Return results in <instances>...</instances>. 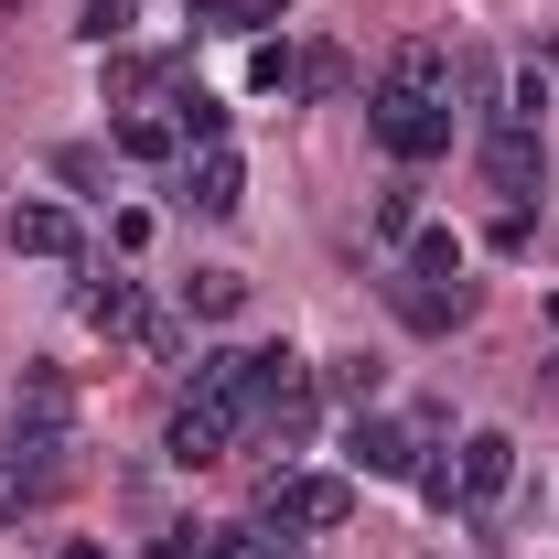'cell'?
<instances>
[{
    "label": "cell",
    "instance_id": "1",
    "mask_svg": "<svg viewBox=\"0 0 559 559\" xmlns=\"http://www.w3.org/2000/svg\"><path fill=\"white\" fill-rule=\"evenodd\" d=\"M0 463H11L33 495H66V474H75V377H66V366H22Z\"/></svg>",
    "mask_w": 559,
    "mask_h": 559
},
{
    "label": "cell",
    "instance_id": "2",
    "mask_svg": "<svg viewBox=\"0 0 559 559\" xmlns=\"http://www.w3.org/2000/svg\"><path fill=\"white\" fill-rule=\"evenodd\" d=\"M270 399V345H205L194 355V409H215L226 430H248Z\"/></svg>",
    "mask_w": 559,
    "mask_h": 559
},
{
    "label": "cell",
    "instance_id": "3",
    "mask_svg": "<svg viewBox=\"0 0 559 559\" xmlns=\"http://www.w3.org/2000/svg\"><path fill=\"white\" fill-rule=\"evenodd\" d=\"M355 516V474H270L259 495V527H290V538H334Z\"/></svg>",
    "mask_w": 559,
    "mask_h": 559
},
{
    "label": "cell",
    "instance_id": "4",
    "mask_svg": "<svg viewBox=\"0 0 559 559\" xmlns=\"http://www.w3.org/2000/svg\"><path fill=\"white\" fill-rule=\"evenodd\" d=\"M474 162H485V183L506 205H538V194H549V140H538V119H485Z\"/></svg>",
    "mask_w": 559,
    "mask_h": 559
},
{
    "label": "cell",
    "instance_id": "5",
    "mask_svg": "<svg viewBox=\"0 0 559 559\" xmlns=\"http://www.w3.org/2000/svg\"><path fill=\"white\" fill-rule=\"evenodd\" d=\"M366 130H377L388 162H441V151H452V97H399V86H377Z\"/></svg>",
    "mask_w": 559,
    "mask_h": 559
},
{
    "label": "cell",
    "instance_id": "6",
    "mask_svg": "<svg viewBox=\"0 0 559 559\" xmlns=\"http://www.w3.org/2000/svg\"><path fill=\"white\" fill-rule=\"evenodd\" d=\"M345 474H366V485H399V474H419V441L399 430V419L355 409V419H345Z\"/></svg>",
    "mask_w": 559,
    "mask_h": 559
},
{
    "label": "cell",
    "instance_id": "7",
    "mask_svg": "<svg viewBox=\"0 0 559 559\" xmlns=\"http://www.w3.org/2000/svg\"><path fill=\"white\" fill-rule=\"evenodd\" d=\"M506 485H516V441H506V430H463V452H452V495H463V516H485Z\"/></svg>",
    "mask_w": 559,
    "mask_h": 559
},
{
    "label": "cell",
    "instance_id": "8",
    "mask_svg": "<svg viewBox=\"0 0 559 559\" xmlns=\"http://www.w3.org/2000/svg\"><path fill=\"white\" fill-rule=\"evenodd\" d=\"M388 312H399V323H409V334H452V323H463V312H474V280H388Z\"/></svg>",
    "mask_w": 559,
    "mask_h": 559
},
{
    "label": "cell",
    "instance_id": "9",
    "mask_svg": "<svg viewBox=\"0 0 559 559\" xmlns=\"http://www.w3.org/2000/svg\"><path fill=\"white\" fill-rule=\"evenodd\" d=\"M248 430H259V441H280V452H301V441L323 430V388H312V377H290V388H270Z\"/></svg>",
    "mask_w": 559,
    "mask_h": 559
},
{
    "label": "cell",
    "instance_id": "10",
    "mask_svg": "<svg viewBox=\"0 0 559 559\" xmlns=\"http://www.w3.org/2000/svg\"><path fill=\"white\" fill-rule=\"evenodd\" d=\"M183 205H194V215H237V205H248V162H237L226 140H215V151H194V173H183Z\"/></svg>",
    "mask_w": 559,
    "mask_h": 559
},
{
    "label": "cell",
    "instance_id": "11",
    "mask_svg": "<svg viewBox=\"0 0 559 559\" xmlns=\"http://www.w3.org/2000/svg\"><path fill=\"white\" fill-rule=\"evenodd\" d=\"M75 312H86L97 334H140V323H151L140 280H119V270H97V280H86V290H75Z\"/></svg>",
    "mask_w": 559,
    "mask_h": 559
},
{
    "label": "cell",
    "instance_id": "12",
    "mask_svg": "<svg viewBox=\"0 0 559 559\" xmlns=\"http://www.w3.org/2000/svg\"><path fill=\"white\" fill-rule=\"evenodd\" d=\"M226 441H237V430H226L215 409H194V399H183V409H173V430H162V452H173L183 474H205V463H226Z\"/></svg>",
    "mask_w": 559,
    "mask_h": 559
},
{
    "label": "cell",
    "instance_id": "13",
    "mask_svg": "<svg viewBox=\"0 0 559 559\" xmlns=\"http://www.w3.org/2000/svg\"><path fill=\"white\" fill-rule=\"evenodd\" d=\"M11 248H22V259H75L86 237H75L66 205H11Z\"/></svg>",
    "mask_w": 559,
    "mask_h": 559
},
{
    "label": "cell",
    "instance_id": "14",
    "mask_svg": "<svg viewBox=\"0 0 559 559\" xmlns=\"http://www.w3.org/2000/svg\"><path fill=\"white\" fill-rule=\"evenodd\" d=\"M388 86H399V97H452V44H430V33L399 44V55H388Z\"/></svg>",
    "mask_w": 559,
    "mask_h": 559
},
{
    "label": "cell",
    "instance_id": "15",
    "mask_svg": "<svg viewBox=\"0 0 559 559\" xmlns=\"http://www.w3.org/2000/svg\"><path fill=\"white\" fill-rule=\"evenodd\" d=\"M183 312H194V323H237V312H248V280L237 270H194L183 280Z\"/></svg>",
    "mask_w": 559,
    "mask_h": 559
},
{
    "label": "cell",
    "instance_id": "16",
    "mask_svg": "<svg viewBox=\"0 0 559 559\" xmlns=\"http://www.w3.org/2000/svg\"><path fill=\"white\" fill-rule=\"evenodd\" d=\"M205 33H270V22H290V0H183Z\"/></svg>",
    "mask_w": 559,
    "mask_h": 559
},
{
    "label": "cell",
    "instance_id": "17",
    "mask_svg": "<svg viewBox=\"0 0 559 559\" xmlns=\"http://www.w3.org/2000/svg\"><path fill=\"white\" fill-rule=\"evenodd\" d=\"M173 130L194 140V151H215V140H226V97H205V86H173Z\"/></svg>",
    "mask_w": 559,
    "mask_h": 559
},
{
    "label": "cell",
    "instance_id": "18",
    "mask_svg": "<svg viewBox=\"0 0 559 559\" xmlns=\"http://www.w3.org/2000/svg\"><path fill=\"white\" fill-rule=\"evenodd\" d=\"M409 280H463V237L452 226H409Z\"/></svg>",
    "mask_w": 559,
    "mask_h": 559
},
{
    "label": "cell",
    "instance_id": "19",
    "mask_svg": "<svg viewBox=\"0 0 559 559\" xmlns=\"http://www.w3.org/2000/svg\"><path fill=\"white\" fill-rule=\"evenodd\" d=\"M108 140H119V162H173V140H183V130H173V119H151V108H130Z\"/></svg>",
    "mask_w": 559,
    "mask_h": 559
},
{
    "label": "cell",
    "instance_id": "20",
    "mask_svg": "<svg viewBox=\"0 0 559 559\" xmlns=\"http://www.w3.org/2000/svg\"><path fill=\"white\" fill-rule=\"evenodd\" d=\"M377 377H388L377 355H334V366H323L312 388H323V399H345V409H366V399H377Z\"/></svg>",
    "mask_w": 559,
    "mask_h": 559
},
{
    "label": "cell",
    "instance_id": "21",
    "mask_svg": "<svg viewBox=\"0 0 559 559\" xmlns=\"http://www.w3.org/2000/svg\"><path fill=\"white\" fill-rule=\"evenodd\" d=\"M345 86H355L345 44H312V55H301V86H290V97H345Z\"/></svg>",
    "mask_w": 559,
    "mask_h": 559
},
{
    "label": "cell",
    "instance_id": "22",
    "mask_svg": "<svg viewBox=\"0 0 559 559\" xmlns=\"http://www.w3.org/2000/svg\"><path fill=\"white\" fill-rule=\"evenodd\" d=\"M130 22H140V0H86V11H75V33H86L97 55H108V44H130Z\"/></svg>",
    "mask_w": 559,
    "mask_h": 559
},
{
    "label": "cell",
    "instance_id": "23",
    "mask_svg": "<svg viewBox=\"0 0 559 559\" xmlns=\"http://www.w3.org/2000/svg\"><path fill=\"white\" fill-rule=\"evenodd\" d=\"M248 86H259V97H290V86H301V55H290V44H259V55H248Z\"/></svg>",
    "mask_w": 559,
    "mask_h": 559
},
{
    "label": "cell",
    "instance_id": "24",
    "mask_svg": "<svg viewBox=\"0 0 559 559\" xmlns=\"http://www.w3.org/2000/svg\"><path fill=\"white\" fill-rule=\"evenodd\" d=\"M527 237H538V205H506L485 226V248H506V259H527Z\"/></svg>",
    "mask_w": 559,
    "mask_h": 559
},
{
    "label": "cell",
    "instance_id": "25",
    "mask_svg": "<svg viewBox=\"0 0 559 559\" xmlns=\"http://www.w3.org/2000/svg\"><path fill=\"white\" fill-rule=\"evenodd\" d=\"M162 75H173V66H151V55H119V66H108V86H119V97H140V86H162Z\"/></svg>",
    "mask_w": 559,
    "mask_h": 559
},
{
    "label": "cell",
    "instance_id": "26",
    "mask_svg": "<svg viewBox=\"0 0 559 559\" xmlns=\"http://www.w3.org/2000/svg\"><path fill=\"white\" fill-rule=\"evenodd\" d=\"M538 108H549V75L527 66V75H516V86H506V119H538Z\"/></svg>",
    "mask_w": 559,
    "mask_h": 559
},
{
    "label": "cell",
    "instance_id": "27",
    "mask_svg": "<svg viewBox=\"0 0 559 559\" xmlns=\"http://www.w3.org/2000/svg\"><path fill=\"white\" fill-rule=\"evenodd\" d=\"M33 506H44V495H33L22 474H11V463H0V527H11V516H33Z\"/></svg>",
    "mask_w": 559,
    "mask_h": 559
},
{
    "label": "cell",
    "instance_id": "28",
    "mask_svg": "<svg viewBox=\"0 0 559 559\" xmlns=\"http://www.w3.org/2000/svg\"><path fill=\"white\" fill-rule=\"evenodd\" d=\"M55 559H97V549H55Z\"/></svg>",
    "mask_w": 559,
    "mask_h": 559
},
{
    "label": "cell",
    "instance_id": "29",
    "mask_svg": "<svg viewBox=\"0 0 559 559\" xmlns=\"http://www.w3.org/2000/svg\"><path fill=\"white\" fill-rule=\"evenodd\" d=\"M549 323H559V290H549Z\"/></svg>",
    "mask_w": 559,
    "mask_h": 559
},
{
    "label": "cell",
    "instance_id": "30",
    "mask_svg": "<svg viewBox=\"0 0 559 559\" xmlns=\"http://www.w3.org/2000/svg\"><path fill=\"white\" fill-rule=\"evenodd\" d=\"M549 75H559V44H549Z\"/></svg>",
    "mask_w": 559,
    "mask_h": 559
}]
</instances>
